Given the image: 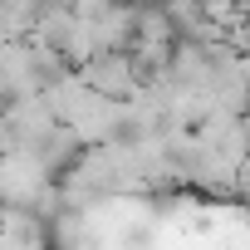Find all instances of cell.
<instances>
[{"instance_id":"cell-1","label":"cell","mask_w":250,"mask_h":250,"mask_svg":"<svg viewBox=\"0 0 250 250\" xmlns=\"http://www.w3.org/2000/svg\"><path fill=\"white\" fill-rule=\"evenodd\" d=\"M88 88H98V93H108V98H128L138 83H143V69L133 64V54L128 49H103V54H93V59H83L79 69H74Z\"/></svg>"},{"instance_id":"cell-2","label":"cell","mask_w":250,"mask_h":250,"mask_svg":"<svg viewBox=\"0 0 250 250\" xmlns=\"http://www.w3.org/2000/svg\"><path fill=\"white\" fill-rule=\"evenodd\" d=\"M0 79H5L10 93H35L40 88V69L30 54V40H0Z\"/></svg>"}]
</instances>
